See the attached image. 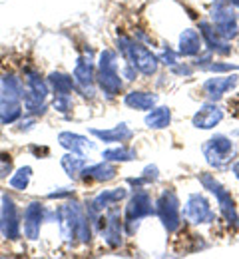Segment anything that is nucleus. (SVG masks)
<instances>
[{
	"mask_svg": "<svg viewBox=\"0 0 239 259\" xmlns=\"http://www.w3.org/2000/svg\"><path fill=\"white\" fill-rule=\"evenodd\" d=\"M62 167H64V171L68 174L70 178H80V174H82V169L88 165L86 162V156H80V154H74V152H68V154H64L62 156Z\"/></svg>",
	"mask_w": 239,
	"mask_h": 259,
	"instance_id": "nucleus-24",
	"label": "nucleus"
},
{
	"mask_svg": "<svg viewBox=\"0 0 239 259\" xmlns=\"http://www.w3.org/2000/svg\"><path fill=\"white\" fill-rule=\"evenodd\" d=\"M30 178H32V167H30V165H22V167H18V169L10 176L8 186H10L12 190H16V192H24V190L28 188V184H30Z\"/></svg>",
	"mask_w": 239,
	"mask_h": 259,
	"instance_id": "nucleus-26",
	"label": "nucleus"
},
{
	"mask_svg": "<svg viewBox=\"0 0 239 259\" xmlns=\"http://www.w3.org/2000/svg\"><path fill=\"white\" fill-rule=\"evenodd\" d=\"M22 116V104L20 102H8V100H0V124H14L18 122Z\"/></svg>",
	"mask_w": 239,
	"mask_h": 259,
	"instance_id": "nucleus-25",
	"label": "nucleus"
},
{
	"mask_svg": "<svg viewBox=\"0 0 239 259\" xmlns=\"http://www.w3.org/2000/svg\"><path fill=\"white\" fill-rule=\"evenodd\" d=\"M198 180H200V184H202V188H204L205 192H209V194L215 197V201H217V211L221 213V218L225 220V224L229 227H239L237 203H235L231 192H229L213 174H209V171L200 174Z\"/></svg>",
	"mask_w": 239,
	"mask_h": 259,
	"instance_id": "nucleus-2",
	"label": "nucleus"
},
{
	"mask_svg": "<svg viewBox=\"0 0 239 259\" xmlns=\"http://www.w3.org/2000/svg\"><path fill=\"white\" fill-rule=\"evenodd\" d=\"M96 84H98V88L106 94V98L120 96L122 90H124V80H122L120 70H98Z\"/></svg>",
	"mask_w": 239,
	"mask_h": 259,
	"instance_id": "nucleus-16",
	"label": "nucleus"
},
{
	"mask_svg": "<svg viewBox=\"0 0 239 259\" xmlns=\"http://www.w3.org/2000/svg\"><path fill=\"white\" fill-rule=\"evenodd\" d=\"M30 152H34L36 156L40 158V156H48L50 154V148H46V146H40V148L38 146H30Z\"/></svg>",
	"mask_w": 239,
	"mask_h": 259,
	"instance_id": "nucleus-35",
	"label": "nucleus"
},
{
	"mask_svg": "<svg viewBox=\"0 0 239 259\" xmlns=\"http://www.w3.org/2000/svg\"><path fill=\"white\" fill-rule=\"evenodd\" d=\"M120 74H122V78H124L126 82H134V80H137V76H139L137 68L134 64H130V62L122 64V68H120Z\"/></svg>",
	"mask_w": 239,
	"mask_h": 259,
	"instance_id": "nucleus-32",
	"label": "nucleus"
},
{
	"mask_svg": "<svg viewBox=\"0 0 239 259\" xmlns=\"http://www.w3.org/2000/svg\"><path fill=\"white\" fill-rule=\"evenodd\" d=\"M46 207L44 203L40 201H30L22 213V233L26 239L34 241L40 235V227H42V222H46Z\"/></svg>",
	"mask_w": 239,
	"mask_h": 259,
	"instance_id": "nucleus-12",
	"label": "nucleus"
},
{
	"mask_svg": "<svg viewBox=\"0 0 239 259\" xmlns=\"http://www.w3.org/2000/svg\"><path fill=\"white\" fill-rule=\"evenodd\" d=\"M223 118H225L223 110L215 102H209L207 100L205 104H202L196 110V114L192 116V126L198 130H213L215 126H219L223 122Z\"/></svg>",
	"mask_w": 239,
	"mask_h": 259,
	"instance_id": "nucleus-13",
	"label": "nucleus"
},
{
	"mask_svg": "<svg viewBox=\"0 0 239 259\" xmlns=\"http://www.w3.org/2000/svg\"><path fill=\"white\" fill-rule=\"evenodd\" d=\"M72 78L76 82V90L82 94L84 98H94L96 94V78L98 72L92 64L90 58H78V62L74 66Z\"/></svg>",
	"mask_w": 239,
	"mask_h": 259,
	"instance_id": "nucleus-9",
	"label": "nucleus"
},
{
	"mask_svg": "<svg viewBox=\"0 0 239 259\" xmlns=\"http://www.w3.org/2000/svg\"><path fill=\"white\" fill-rule=\"evenodd\" d=\"M10 171H12V158L8 154H0V180L8 178Z\"/></svg>",
	"mask_w": 239,
	"mask_h": 259,
	"instance_id": "nucleus-33",
	"label": "nucleus"
},
{
	"mask_svg": "<svg viewBox=\"0 0 239 259\" xmlns=\"http://www.w3.org/2000/svg\"><path fill=\"white\" fill-rule=\"evenodd\" d=\"M209 20L225 40H235L239 36V14L237 8L227 0H213L209 6Z\"/></svg>",
	"mask_w": 239,
	"mask_h": 259,
	"instance_id": "nucleus-5",
	"label": "nucleus"
},
{
	"mask_svg": "<svg viewBox=\"0 0 239 259\" xmlns=\"http://www.w3.org/2000/svg\"><path fill=\"white\" fill-rule=\"evenodd\" d=\"M46 80H48L50 88L54 90V94H72V92L76 90V82H74V78L68 76V74L50 72Z\"/></svg>",
	"mask_w": 239,
	"mask_h": 259,
	"instance_id": "nucleus-22",
	"label": "nucleus"
},
{
	"mask_svg": "<svg viewBox=\"0 0 239 259\" xmlns=\"http://www.w3.org/2000/svg\"><path fill=\"white\" fill-rule=\"evenodd\" d=\"M198 30L202 32L205 48L209 52H213L215 56H229L233 52V46L229 40H225L221 34L217 32V28L213 26L211 20H200L198 22Z\"/></svg>",
	"mask_w": 239,
	"mask_h": 259,
	"instance_id": "nucleus-11",
	"label": "nucleus"
},
{
	"mask_svg": "<svg viewBox=\"0 0 239 259\" xmlns=\"http://www.w3.org/2000/svg\"><path fill=\"white\" fill-rule=\"evenodd\" d=\"M24 96V84L20 78L8 74L0 78V100H8V102H20Z\"/></svg>",
	"mask_w": 239,
	"mask_h": 259,
	"instance_id": "nucleus-20",
	"label": "nucleus"
},
{
	"mask_svg": "<svg viewBox=\"0 0 239 259\" xmlns=\"http://www.w3.org/2000/svg\"><path fill=\"white\" fill-rule=\"evenodd\" d=\"M181 218L192 226H209L215 222V211L207 195L202 192H194L185 197L181 205Z\"/></svg>",
	"mask_w": 239,
	"mask_h": 259,
	"instance_id": "nucleus-7",
	"label": "nucleus"
},
{
	"mask_svg": "<svg viewBox=\"0 0 239 259\" xmlns=\"http://www.w3.org/2000/svg\"><path fill=\"white\" fill-rule=\"evenodd\" d=\"M231 174H233V178L239 182V160H235V162L231 163Z\"/></svg>",
	"mask_w": 239,
	"mask_h": 259,
	"instance_id": "nucleus-36",
	"label": "nucleus"
},
{
	"mask_svg": "<svg viewBox=\"0 0 239 259\" xmlns=\"http://www.w3.org/2000/svg\"><path fill=\"white\" fill-rule=\"evenodd\" d=\"M204 38L202 32L196 28H183L177 38V52L183 58H196L200 52H204Z\"/></svg>",
	"mask_w": 239,
	"mask_h": 259,
	"instance_id": "nucleus-14",
	"label": "nucleus"
},
{
	"mask_svg": "<svg viewBox=\"0 0 239 259\" xmlns=\"http://www.w3.org/2000/svg\"><path fill=\"white\" fill-rule=\"evenodd\" d=\"M118 174V167L114 165V162H108L104 160L100 163H92V165H86L80 174V180L86 182V184H94V182H110L114 180Z\"/></svg>",
	"mask_w": 239,
	"mask_h": 259,
	"instance_id": "nucleus-15",
	"label": "nucleus"
},
{
	"mask_svg": "<svg viewBox=\"0 0 239 259\" xmlns=\"http://www.w3.org/2000/svg\"><path fill=\"white\" fill-rule=\"evenodd\" d=\"M158 58H160V64L168 66V68H173V66L179 64L181 54L177 52V48H171L170 44H164V48L158 52Z\"/></svg>",
	"mask_w": 239,
	"mask_h": 259,
	"instance_id": "nucleus-27",
	"label": "nucleus"
},
{
	"mask_svg": "<svg viewBox=\"0 0 239 259\" xmlns=\"http://www.w3.org/2000/svg\"><path fill=\"white\" fill-rule=\"evenodd\" d=\"M170 70L173 76H179V78H192V76L198 72V70L194 68V64H189V62H179V64L170 68Z\"/></svg>",
	"mask_w": 239,
	"mask_h": 259,
	"instance_id": "nucleus-30",
	"label": "nucleus"
},
{
	"mask_svg": "<svg viewBox=\"0 0 239 259\" xmlns=\"http://www.w3.org/2000/svg\"><path fill=\"white\" fill-rule=\"evenodd\" d=\"M156 215L168 233H175L181 227V201L175 190L166 188L156 197Z\"/></svg>",
	"mask_w": 239,
	"mask_h": 259,
	"instance_id": "nucleus-6",
	"label": "nucleus"
},
{
	"mask_svg": "<svg viewBox=\"0 0 239 259\" xmlns=\"http://www.w3.org/2000/svg\"><path fill=\"white\" fill-rule=\"evenodd\" d=\"M74 106V100H72V94H54V100H52V108L60 114H68Z\"/></svg>",
	"mask_w": 239,
	"mask_h": 259,
	"instance_id": "nucleus-28",
	"label": "nucleus"
},
{
	"mask_svg": "<svg viewBox=\"0 0 239 259\" xmlns=\"http://www.w3.org/2000/svg\"><path fill=\"white\" fill-rule=\"evenodd\" d=\"M74 195V188H60V192H50L46 195L48 199H62V197H70Z\"/></svg>",
	"mask_w": 239,
	"mask_h": 259,
	"instance_id": "nucleus-34",
	"label": "nucleus"
},
{
	"mask_svg": "<svg viewBox=\"0 0 239 259\" xmlns=\"http://www.w3.org/2000/svg\"><path fill=\"white\" fill-rule=\"evenodd\" d=\"M158 94L156 92H146V90H132L124 96V106L136 112H150L158 104Z\"/></svg>",
	"mask_w": 239,
	"mask_h": 259,
	"instance_id": "nucleus-19",
	"label": "nucleus"
},
{
	"mask_svg": "<svg viewBox=\"0 0 239 259\" xmlns=\"http://www.w3.org/2000/svg\"><path fill=\"white\" fill-rule=\"evenodd\" d=\"M0 222H2V233L6 235V239L16 241L22 235V222L18 215V207L16 201L12 199V195L6 192L0 197Z\"/></svg>",
	"mask_w": 239,
	"mask_h": 259,
	"instance_id": "nucleus-8",
	"label": "nucleus"
},
{
	"mask_svg": "<svg viewBox=\"0 0 239 259\" xmlns=\"http://www.w3.org/2000/svg\"><path fill=\"white\" fill-rule=\"evenodd\" d=\"M116 44H118L120 56L126 62L136 66L137 72L141 76H148L150 78V76H156L158 74V70H160V58L148 46H144L141 42H137L136 38L126 36V34L116 36Z\"/></svg>",
	"mask_w": 239,
	"mask_h": 259,
	"instance_id": "nucleus-1",
	"label": "nucleus"
},
{
	"mask_svg": "<svg viewBox=\"0 0 239 259\" xmlns=\"http://www.w3.org/2000/svg\"><path fill=\"white\" fill-rule=\"evenodd\" d=\"M102 158L108 162H132L137 158V152L126 144H118L116 148H108L102 152Z\"/></svg>",
	"mask_w": 239,
	"mask_h": 259,
	"instance_id": "nucleus-23",
	"label": "nucleus"
},
{
	"mask_svg": "<svg viewBox=\"0 0 239 259\" xmlns=\"http://www.w3.org/2000/svg\"><path fill=\"white\" fill-rule=\"evenodd\" d=\"M239 84V76L235 72L231 74H215L202 82V90L209 102H217L231 90H235Z\"/></svg>",
	"mask_w": 239,
	"mask_h": 259,
	"instance_id": "nucleus-10",
	"label": "nucleus"
},
{
	"mask_svg": "<svg viewBox=\"0 0 239 259\" xmlns=\"http://www.w3.org/2000/svg\"><path fill=\"white\" fill-rule=\"evenodd\" d=\"M237 70H239V64L213 60L211 64L207 66V70H205V72H211V74H231V72H237Z\"/></svg>",
	"mask_w": 239,
	"mask_h": 259,
	"instance_id": "nucleus-29",
	"label": "nucleus"
},
{
	"mask_svg": "<svg viewBox=\"0 0 239 259\" xmlns=\"http://www.w3.org/2000/svg\"><path fill=\"white\" fill-rule=\"evenodd\" d=\"M141 178L146 180V184H148V186H150V184H156V182L160 180V169H158V165H156V163L146 165V167H144V171H141Z\"/></svg>",
	"mask_w": 239,
	"mask_h": 259,
	"instance_id": "nucleus-31",
	"label": "nucleus"
},
{
	"mask_svg": "<svg viewBox=\"0 0 239 259\" xmlns=\"http://www.w3.org/2000/svg\"><path fill=\"white\" fill-rule=\"evenodd\" d=\"M227 2H229L231 6H235V8H237V10H239V0H227Z\"/></svg>",
	"mask_w": 239,
	"mask_h": 259,
	"instance_id": "nucleus-37",
	"label": "nucleus"
},
{
	"mask_svg": "<svg viewBox=\"0 0 239 259\" xmlns=\"http://www.w3.org/2000/svg\"><path fill=\"white\" fill-rule=\"evenodd\" d=\"M90 134L96 136L104 144H126L128 140L134 138V132H132V128H130L126 122H122V124H118V126H114V128H106V130L90 128Z\"/></svg>",
	"mask_w": 239,
	"mask_h": 259,
	"instance_id": "nucleus-17",
	"label": "nucleus"
},
{
	"mask_svg": "<svg viewBox=\"0 0 239 259\" xmlns=\"http://www.w3.org/2000/svg\"><path fill=\"white\" fill-rule=\"evenodd\" d=\"M150 215H156V201L152 199L150 192L146 188L132 190V195H130V199L126 203V209H124V229H126V235L132 237L137 231L141 220H146Z\"/></svg>",
	"mask_w": 239,
	"mask_h": 259,
	"instance_id": "nucleus-3",
	"label": "nucleus"
},
{
	"mask_svg": "<svg viewBox=\"0 0 239 259\" xmlns=\"http://www.w3.org/2000/svg\"><path fill=\"white\" fill-rule=\"evenodd\" d=\"M144 124L148 130H166L171 124V108L170 106H156L150 112H146Z\"/></svg>",
	"mask_w": 239,
	"mask_h": 259,
	"instance_id": "nucleus-21",
	"label": "nucleus"
},
{
	"mask_svg": "<svg viewBox=\"0 0 239 259\" xmlns=\"http://www.w3.org/2000/svg\"><path fill=\"white\" fill-rule=\"evenodd\" d=\"M202 154H204L205 162L209 167L225 169L227 165H231L233 158H235V144L225 134H213L209 140L204 142Z\"/></svg>",
	"mask_w": 239,
	"mask_h": 259,
	"instance_id": "nucleus-4",
	"label": "nucleus"
},
{
	"mask_svg": "<svg viewBox=\"0 0 239 259\" xmlns=\"http://www.w3.org/2000/svg\"><path fill=\"white\" fill-rule=\"evenodd\" d=\"M58 144L62 148H66L68 152L80 154V156H86L88 152H92L96 148V144L92 140H88L82 134H74V132H60L58 134Z\"/></svg>",
	"mask_w": 239,
	"mask_h": 259,
	"instance_id": "nucleus-18",
	"label": "nucleus"
}]
</instances>
